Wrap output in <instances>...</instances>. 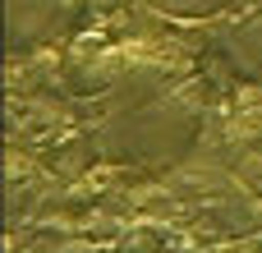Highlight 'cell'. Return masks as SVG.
Returning a JSON list of instances; mask_svg holds the SVG:
<instances>
[{"instance_id":"obj_1","label":"cell","mask_w":262,"mask_h":253,"mask_svg":"<svg viewBox=\"0 0 262 253\" xmlns=\"http://www.w3.org/2000/svg\"><path fill=\"white\" fill-rule=\"evenodd\" d=\"M88 147L111 166L166 171L184 161L203 134V78L189 60L157 46H115L92 60Z\"/></svg>"},{"instance_id":"obj_2","label":"cell","mask_w":262,"mask_h":253,"mask_svg":"<svg viewBox=\"0 0 262 253\" xmlns=\"http://www.w3.org/2000/svg\"><path fill=\"white\" fill-rule=\"evenodd\" d=\"M83 14V0H5V46L9 55L60 46Z\"/></svg>"},{"instance_id":"obj_3","label":"cell","mask_w":262,"mask_h":253,"mask_svg":"<svg viewBox=\"0 0 262 253\" xmlns=\"http://www.w3.org/2000/svg\"><path fill=\"white\" fill-rule=\"evenodd\" d=\"M216 55L239 83L262 88V0H235L221 32H216Z\"/></svg>"},{"instance_id":"obj_4","label":"cell","mask_w":262,"mask_h":253,"mask_svg":"<svg viewBox=\"0 0 262 253\" xmlns=\"http://www.w3.org/2000/svg\"><path fill=\"white\" fill-rule=\"evenodd\" d=\"M157 14H166V18H216V14H226L235 0H147Z\"/></svg>"}]
</instances>
